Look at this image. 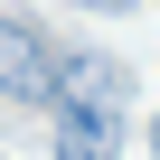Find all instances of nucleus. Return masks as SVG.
Instances as JSON below:
<instances>
[{
	"label": "nucleus",
	"mask_w": 160,
	"mask_h": 160,
	"mask_svg": "<svg viewBox=\"0 0 160 160\" xmlns=\"http://www.w3.org/2000/svg\"><path fill=\"white\" fill-rule=\"evenodd\" d=\"M57 160H122V122H132V66L104 47H66L57 57Z\"/></svg>",
	"instance_id": "nucleus-1"
},
{
	"label": "nucleus",
	"mask_w": 160,
	"mask_h": 160,
	"mask_svg": "<svg viewBox=\"0 0 160 160\" xmlns=\"http://www.w3.org/2000/svg\"><path fill=\"white\" fill-rule=\"evenodd\" d=\"M57 94V47L28 19H0V104H47Z\"/></svg>",
	"instance_id": "nucleus-2"
},
{
	"label": "nucleus",
	"mask_w": 160,
	"mask_h": 160,
	"mask_svg": "<svg viewBox=\"0 0 160 160\" xmlns=\"http://www.w3.org/2000/svg\"><path fill=\"white\" fill-rule=\"evenodd\" d=\"M75 10H132V0H75Z\"/></svg>",
	"instance_id": "nucleus-3"
},
{
	"label": "nucleus",
	"mask_w": 160,
	"mask_h": 160,
	"mask_svg": "<svg viewBox=\"0 0 160 160\" xmlns=\"http://www.w3.org/2000/svg\"><path fill=\"white\" fill-rule=\"evenodd\" d=\"M151 141H160V122H151Z\"/></svg>",
	"instance_id": "nucleus-4"
}]
</instances>
